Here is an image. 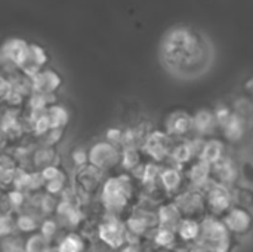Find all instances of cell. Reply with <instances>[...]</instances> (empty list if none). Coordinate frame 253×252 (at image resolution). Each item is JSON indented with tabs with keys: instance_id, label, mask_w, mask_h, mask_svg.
Segmentation results:
<instances>
[{
	"instance_id": "1",
	"label": "cell",
	"mask_w": 253,
	"mask_h": 252,
	"mask_svg": "<svg viewBox=\"0 0 253 252\" xmlns=\"http://www.w3.org/2000/svg\"><path fill=\"white\" fill-rule=\"evenodd\" d=\"M160 59L170 76L179 80H196L213 65L215 48L203 31L175 27L162 40Z\"/></svg>"
},
{
	"instance_id": "2",
	"label": "cell",
	"mask_w": 253,
	"mask_h": 252,
	"mask_svg": "<svg viewBox=\"0 0 253 252\" xmlns=\"http://www.w3.org/2000/svg\"><path fill=\"white\" fill-rule=\"evenodd\" d=\"M141 196L138 180L129 172L114 174L105 178L99 198L105 215H113L125 220L135 208Z\"/></svg>"
},
{
	"instance_id": "3",
	"label": "cell",
	"mask_w": 253,
	"mask_h": 252,
	"mask_svg": "<svg viewBox=\"0 0 253 252\" xmlns=\"http://www.w3.org/2000/svg\"><path fill=\"white\" fill-rule=\"evenodd\" d=\"M202 230L199 244L209 252H233L237 247V239L231 235L221 218L205 217L200 221Z\"/></svg>"
},
{
	"instance_id": "4",
	"label": "cell",
	"mask_w": 253,
	"mask_h": 252,
	"mask_svg": "<svg viewBox=\"0 0 253 252\" xmlns=\"http://www.w3.org/2000/svg\"><path fill=\"white\" fill-rule=\"evenodd\" d=\"M175 143L176 140L172 138L165 129H153L144 140L141 150L147 160L159 165H168Z\"/></svg>"
},
{
	"instance_id": "5",
	"label": "cell",
	"mask_w": 253,
	"mask_h": 252,
	"mask_svg": "<svg viewBox=\"0 0 253 252\" xmlns=\"http://www.w3.org/2000/svg\"><path fill=\"white\" fill-rule=\"evenodd\" d=\"M89 165L101 172H110L122 166V147L108 143L107 140L96 141L89 150Z\"/></svg>"
},
{
	"instance_id": "6",
	"label": "cell",
	"mask_w": 253,
	"mask_h": 252,
	"mask_svg": "<svg viewBox=\"0 0 253 252\" xmlns=\"http://www.w3.org/2000/svg\"><path fill=\"white\" fill-rule=\"evenodd\" d=\"M172 201L178 206L179 212L182 214V218L202 221L205 217H208L206 198H205L203 190L187 187L184 192H181Z\"/></svg>"
},
{
	"instance_id": "7",
	"label": "cell",
	"mask_w": 253,
	"mask_h": 252,
	"mask_svg": "<svg viewBox=\"0 0 253 252\" xmlns=\"http://www.w3.org/2000/svg\"><path fill=\"white\" fill-rule=\"evenodd\" d=\"M96 239H99L114 251L122 250L129 242L125 220L113 215H105L96 227Z\"/></svg>"
},
{
	"instance_id": "8",
	"label": "cell",
	"mask_w": 253,
	"mask_h": 252,
	"mask_svg": "<svg viewBox=\"0 0 253 252\" xmlns=\"http://www.w3.org/2000/svg\"><path fill=\"white\" fill-rule=\"evenodd\" d=\"M205 198H206V209L209 217L222 220L234 208L233 192L228 187L211 183L205 189Z\"/></svg>"
},
{
	"instance_id": "9",
	"label": "cell",
	"mask_w": 253,
	"mask_h": 252,
	"mask_svg": "<svg viewBox=\"0 0 253 252\" xmlns=\"http://www.w3.org/2000/svg\"><path fill=\"white\" fill-rule=\"evenodd\" d=\"M211 181L213 184H219L228 189H234L240 184V163L227 154L219 162L211 165Z\"/></svg>"
},
{
	"instance_id": "10",
	"label": "cell",
	"mask_w": 253,
	"mask_h": 252,
	"mask_svg": "<svg viewBox=\"0 0 253 252\" xmlns=\"http://www.w3.org/2000/svg\"><path fill=\"white\" fill-rule=\"evenodd\" d=\"M203 141L205 140L197 138V137H191V138H185V140H176L168 165H173V166H178L181 169H185L191 162L199 159Z\"/></svg>"
},
{
	"instance_id": "11",
	"label": "cell",
	"mask_w": 253,
	"mask_h": 252,
	"mask_svg": "<svg viewBox=\"0 0 253 252\" xmlns=\"http://www.w3.org/2000/svg\"><path fill=\"white\" fill-rule=\"evenodd\" d=\"M163 129L175 140L191 138L194 137V117L187 110L170 111L165 119Z\"/></svg>"
},
{
	"instance_id": "12",
	"label": "cell",
	"mask_w": 253,
	"mask_h": 252,
	"mask_svg": "<svg viewBox=\"0 0 253 252\" xmlns=\"http://www.w3.org/2000/svg\"><path fill=\"white\" fill-rule=\"evenodd\" d=\"M222 221H224V224L227 226V229L231 232V235L236 239H242V238H246V236L252 235L253 214L252 211H249V209L234 206L222 218Z\"/></svg>"
},
{
	"instance_id": "13",
	"label": "cell",
	"mask_w": 253,
	"mask_h": 252,
	"mask_svg": "<svg viewBox=\"0 0 253 252\" xmlns=\"http://www.w3.org/2000/svg\"><path fill=\"white\" fill-rule=\"evenodd\" d=\"M160 187L169 199H173L181 192H184L188 184L184 169L173 165H163L160 171Z\"/></svg>"
},
{
	"instance_id": "14",
	"label": "cell",
	"mask_w": 253,
	"mask_h": 252,
	"mask_svg": "<svg viewBox=\"0 0 253 252\" xmlns=\"http://www.w3.org/2000/svg\"><path fill=\"white\" fill-rule=\"evenodd\" d=\"M104 181H105L104 172H101L99 169H96L90 165L77 169L76 187H77L79 193H82L83 196H92L96 192H101Z\"/></svg>"
},
{
	"instance_id": "15",
	"label": "cell",
	"mask_w": 253,
	"mask_h": 252,
	"mask_svg": "<svg viewBox=\"0 0 253 252\" xmlns=\"http://www.w3.org/2000/svg\"><path fill=\"white\" fill-rule=\"evenodd\" d=\"M193 117H194V137L202 140H209L216 137V134L219 132V125L216 122L213 108L202 107L193 114Z\"/></svg>"
},
{
	"instance_id": "16",
	"label": "cell",
	"mask_w": 253,
	"mask_h": 252,
	"mask_svg": "<svg viewBox=\"0 0 253 252\" xmlns=\"http://www.w3.org/2000/svg\"><path fill=\"white\" fill-rule=\"evenodd\" d=\"M248 131H249V119L236 111L227 120V123L219 129L222 141L225 144H239L246 137Z\"/></svg>"
},
{
	"instance_id": "17",
	"label": "cell",
	"mask_w": 253,
	"mask_h": 252,
	"mask_svg": "<svg viewBox=\"0 0 253 252\" xmlns=\"http://www.w3.org/2000/svg\"><path fill=\"white\" fill-rule=\"evenodd\" d=\"M30 85L34 94L37 95H53L61 86V76L49 68H43L34 77L30 79Z\"/></svg>"
},
{
	"instance_id": "18",
	"label": "cell",
	"mask_w": 253,
	"mask_h": 252,
	"mask_svg": "<svg viewBox=\"0 0 253 252\" xmlns=\"http://www.w3.org/2000/svg\"><path fill=\"white\" fill-rule=\"evenodd\" d=\"M184 172H185L187 184L191 189L205 192V189L212 183L211 181V165L202 159H196L194 162H191L184 169Z\"/></svg>"
},
{
	"instance_id": "19",
	"label": "cell",
	"mask_w": 253,
	"mask_h": 252,
	"mask_svg": "<svg viewBox=\"0 0 253 252\" xmlns=\"http://www.w3.org/2000/svg\"><path fill=\"white\" fill-rule=\"evenodd\" d=\"M47 61V55L44 52L43 48H40L39 45H30L28 46V52L25 55V59L24 62L21 64L19 70L28 77H34L39 71L43 70L44 64Z\"/></svg>"
},
{
	"instance_id": "20",
	"label": "cell",
	"mask_w": 253,
	"mask_h": 252,
	"mask_svg": "<svg viewBox=\"0 0 253 252\" xmlns=\"http://www.w3.org/2000/svg\"><path fill=\"white\" fill-rule=\"evenodd\" d=\"M157 218H159V227L162 229H170V230H176L178 226L181 224L182 214L179 212L178 206L173 203L172 199L160 203L157 206Z\"/></svg>"
},
{
	"instance_id": "21",
	"label": "cell",
	"mask_w": 253,
	"mask_h": 252,
	"mask_svg": "<svg viewBox=\"0 0 253 252\" xmlns=\"http://www.w3.org/2000/svg\"><path fill=\"white\" fill-rule=\"evenodd\" d=\"M225 156H227V144L222 141V138L215 137L203 141L199 159L205 160L209 165H213L221 159H224Z\"/></svg>"
},
{
	"instance_id": "22",
	"label": "cell",
	"mask_w": 253,
	"mask_h": 252,
	"mask_svg": "<svg viewBox=\"0 0 253 252\" xmlns=\"http://www.w3.org/2000/svg\"><path fill=\"white\" fill-rule=\"evenodd\" d=\"M28 43L24 42V40H19V39H12V40H7L3 48H1V55H3V59L4 61H9L12 62L13 65H16L18 68L21 67V64L24 62L25 59V55L28 52Z\"/></svg>"
},
{
	"instance_id": "23",
	"label": "cell",
	"mask_w": 253,
	"mask_h": 252,
	"mask_svg": "<svg viewBox=\"0 0 253 252\" xmlns=\"http://www.w3.org/2000/svg\"><path fill=\"white\" fill-rule=\"evenodd\" d=\"M147 162V157L144 156L141 149L136 147H125L122 149V169L129 174H135L139 171V168Z\"/></svg>"
},
{
	"instance_id": "24",
	"label": "cell",
	"mask_w": 253,
	"mask_h": 252,
	"mask_svg": "<svg viewBox=\"0 0 253 252\" xmlns=\"http://www.w3.org/2000/svg\"><path fill=\"white\" fill-rule=\"evenodd\" d=\"M200 230H202L200 221L184 218L181 221V224L178 226V229H176V235L179 238L181 245L188 247L191 244H196L199 241V238H200Z\"/></svg>"
},
{
	"instance_id": "25",
	"label": "cell",
	"mask_w": 253,
	"mask_h": 252,
	"mask_svg": "<svg viewBox=\"0 0 253 252\" xmlns=\"http://www.w3.org/2000/svg\"><path fill=\"white\" fill-rule=\"evenodd\" d=\"M148 244L157 248H165V250H173V248L181 247L176 230L162 229V227H157V230L151 235Z\"/></svg>"
},
{
	"instance_id": "26",
	"label": "cell",
	"mask_w": 253,
	"mask_h": 252,
	"mask_svg": "<svg viewBox=\"0 0 253 252\" xmlns=\"http://www.w3.org/2000/svg\"><path fill=\"white\" fill-rule=\"evenodd\" d=\"M84 248H86L84 238L79 233L71 232L59 241L56 252H83Z\"/></svg>"
},
{
	"instance_id": "27",
	"label": "cell",
	"mask_w": 253,
	"mask_h": 252,
	"mask_svg": "<svg viewBox=\"0 0 253 252\" xmlns=\"http://www.w3.org/2000/svg\"><path fill=\"white\" fill-rule=\"evenodd\" d=\"M233 192V201H234V206L239 208H245V209H253V189L245 184H239L234 189H231Z\"/></svg>"
},
{
	"instance_id": "28",
	"label": "cell",
	"mask_w": 253,
	"mask_h": 252,
	"mask_svg": "<svg viewBox=\"0 0 253 252\" xmlns=\"http://www.w3.org/2000/svg\"><path fill=\"white\" fill-rule=\"evenodd\" d=\"M46 114H47V119L50 123V129H62L70 120V113L62 105L53 104V105L47 107Z\"/></svg>"
},
{
	"instance_id": "29",
	"label": "cell",
	"mask_w": 253,
	"mask_h": 252,
	"mask_svg": "<svg viewBox=\"0 0 253 252\" xmlns=\"http://www.w3.org/2000/svg\"><path fill=\"white\" fill-rule=\"evenodd\" d=\"M25 252H50V241L42 233H33L24 244Z\"/></svg>"
},
{
	"instance_id": "30",
	"label": "cell",
	"mask_w": 253,
	"mask_h": 252,
	"mask_svg": "<svg viewBox=\"0 0 253 252\" xmlns=\"http://www.w3.org/2000/svg\"><path fill=\"white\" fill-rule=\"evenodd\" d=\"M65 187H67V175L64 171H61L56 177H53L52 180L44 183V189H46L47 195H50V196L61 193Z\"/></svg>"
},
{
	"instance_id": "31",
	"label": "cell",
	"mask_w": 253,
	"mask_h": 252,
	"mask_svg": "<svg viewBox=\"0 0 253 252\" xmlns=\"http://www.w3.org/2000/svg\"><path fill=\"white\" fill-rule=\"evenodd\" d=\"M213 113H215V117H216V122H218V125H219V129L227 123V120L233 116V113H234V110H233V107L231 105H228V104H224V102H221V104H218L215 108H213Z\"/></svg>"
},
{
	"instance_id": "32",
	"label": "cell",
	"mask_w": 253,
	"mask_h": 252,
	"mask_svg": "<svg viewBox=\"0 0 253 252\" xmlns=\"http://www.w3.org/2000/svg\"><path fill=\"white\" fill-rule=\"evenodd\" d=\"M16 227L24 232V233H33L39 224H37V220L34 218V215H28V214H24V215H19L18 220H16Z\"/></svg>"
},
{
	"instance_id": "33",
	"label": "cell",
	"mask_w": 253,
	"mask_h": 252,
	"mask_svg": "<svg viewBox=\"0 0 253 252\" xmlns=\"http://www.w3.org/2000/svg\"><path fill=\"white\" fill-rule=\"evenodd\" d=\"M71 160L74 163V166L77 169L80 168H84L89 165V154H87V150L82 149V147H77L71 151Z\"/></svg>"
},
{
	"instance_id": "34",
	"label": "cell",
	"mask_w": 253,
	"mask_h": 252,
	"mask_svg": "<svg viewBox=\"0 0 253 252\" xmlns=\"http://www.w3.org/2000/svg\"><path fill=\"white\" fill-rule=\"evenodd\" d=\"M240 177H242V181L245 186H253V162L251 160H243L240 163Z\"/></svg>"
},
{
	"instance_id": "35",
	"label": "cell",
	"mask_w": 253,
	"mask_h": 252,
	"mask_svg": "<svg viewBox=\"0 0 253 252\" xmlns=\"http://www.w3.org/2000/svg\"><path fill=\"white\" fill-rule=\"evenodd\" d=\"M56 232H58V223L55 220H46L40 224V233L49 241L55 238Z\"/></svg>"
},
{
	"instance_id": "36",
	"label": "cell",
	"mask_w": 253,
	"mask_h": 252,
	"mask_svg": "<svg viewBox=\"0 0 253 252\" xmlns=\"http://www.w3.org/2000/svg\"><path fill=\"white\" fill-rule=\"evenodd\" d=\"M1 250H3V252H25L24 244H21L18 241V238H13V236L4 238V241L1 244Z\"/></svg>"
},
{
	"instance_id": "37",
	"label": "cell",
	"mask_w": 253,
	"mask_h": 252,
	"mask_svg": "<svg viewBox=\"0 0 253 252\" xmlns=\"http://www.w3.org/2000/svg\"><path fill=\"white\" fill-rule=\"evenodd\" d=\"M123 134H125V129H120V128H110L105 134V140L111 144H116V146H120L122 147V143H123Z\"/></svg>"
},
{
	"instance_id": "38",
	"label": "cell",
	"mask_w": 253,
	"mask_h": 252,
	"mask_svg": "<svg viewBox=\"0 0 253 252\" xmlns=\"http://www.w3.org/2000/svg\"><path fill=\"white\" fill-rule=\"evenodd\" d=\"M148 242H127L117 252H147Z\"/></svg>"
},
{
	"instance_id": "39",
	"label": "cell",
	"mask_w": 253,
	"mask_h": 252,
	"mask_svg": "<svg viewBox=\"0 0 253 252\" xmlns=\"http://www.w3.org/2000/svg\"><path fill=\"white\" fill-rule=\"evenodd\" d=\"M12 220L6 215H0V236H9L12 232Z\"/></svg>"
},
{
	"instance_id": "40",
	"label": "cell",
	"mask_w": 253,
	"mask_h": 252,
	"mask_svg": "<svg viewBox=\"0 0 253 252\" xmlns=\"http://www.w3.org/2000/svg\"><path fill=\"white\" fill-rule=\"evenodd\" d=\"M90 252H117V251H114L113 248H110L108 245H105L104 242H101L99 239H96V241L92 244V247H90Z\"/></svg>"
},
{
	"instance_id": "41",
	"label": "cell",
	"mask_w": 253,
	"mask_h": 252,
	"mask_svg": "<svg viewBox=\"0 0 253 252\" xmlns=\"http://www.w3.org/2000/svg\"><path fill=\"white\" fill-rule=\"evenodd\" d=\"M147 252H188V248L184 247V245H181V247L173 248V250H165V248H157V247H153V245L148 244Z\"/></svg>"
},
{
	"instance_id": "42",
	"label": "cell",
	"mask_w": 253,
	"mask_h": 252,
	"mask_svg": "<svg viewBox=\"0 0 253 252\" xmlns=\"http://www.w3.org/2000/svg\"><path fill=\"white\" fill-rule=\"evenodd\" d=\"M243 94L246 98H253V76L245 80L243 83Z\"/></svg>"
},
{
	"instance_id": "43",
	"label": "cell",
	"mask_w": 253,
	"mask_h": 252,
	"mask_svg": "<svg viewBox=\"0 0 253 252\" xmlns=\"http://www.w3.org/2000/svg\"><path fill=\"white\" fill-rule=\"evenodd\" d=\"M187 248H188V252H209L202 244H199V242L191 244V245H188Z\"/></svg>"
},
{
	"instance_id": "44",
	"label": "cell",
	"mask_w": 253,
	"mask_h": 252,
	"mask_svg": "<svg viewBox=\"0 0 253 252\" xmlns=\"http://www.w3.org/2000/svg\"><path fill=\"white\" fill-rule=\"evenodd\" d=\"M4 59H3V55H1V49H0V65H1V62H3Z\"/></svg>"
},
{
	"instance_id": "45",
	"label": "cell",
	"mask_w": 253,
	"mask_h": 252,
	"mask_svg": "<svg viewBox=\"0 0 253 252\" xmlns=\"http://www.w3.org/2000/svg\"><path fill=\"white\" fill-rule=\"evenodd\" d=\"M252 236H253V230H252Z\"/></svg>"
}]
</instances>
